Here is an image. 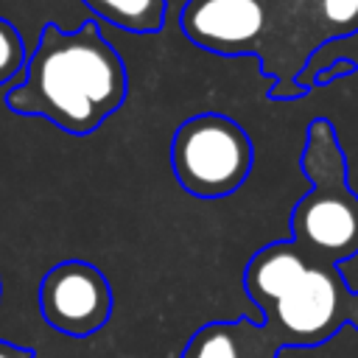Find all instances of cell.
Returning a JSON list of instances; mask_svg holds the SVG:
<instances>
[{"mask_svg":"<svg viewBox=\"0 0 358 358\" xmlns=\"http://www.w3.org/2000/svg\"><path fill=\"white\" fill-rule=\"evenodd\" d=\"M185 39L215 56H252L271 101H299L296 73L330 42L358 34V0H187Z\"/></svg>","mask_w":358,"mask_h":358,"instance_id":"cell-1","label":"cell"},{"mask_svg":"<svg viewBox=\"0 0 358 358\" xmlns=\"http://www.w3.org/2000/svg\"><path fill=\"white\" fill-rule=\"evenodd\" d=\"M126 95V64L95 20H84L76 31L45 22L25 62L22 81L6 92V106L84 137L101 129L123 106Z\"/></svg>","mask_w":358,"mask_h":358,"instance_id":"cell-2","label":"cell"},{"mask_svg":"<svg viewBox=\"0 0 358 358\" xmlns=\"http://www.w3.org/2000/svg\"><path fill=\"white\" fill-rule=\"evenodd\" d=\"M243 288L280 352L319 347L347 324L358 333V291L347 285L338 266L291 241L257 249L243 268Z\"/></svg>","mask_w":358,"mask_h":358,"instance_id":"cell-3","label":"cell"},{"mask_svg":"<svg viewBox=\"0 0 358 358\" xmlns=\"http://www.w3.org/2000/svg\"><path fill=\"white\" fill-rule=\"evenodd\" d=\"M299 168L310 190L291 210V243L324 263H344L358 255V193L350 187L347 159L330 117L308 126Z\"/></svg>","mask_w":358,"mask_h":358,"instance_id":"cell-4","label":"cell"},{"mask_svg":"<svg viewBox=\"0 0 358 358\" xmlns=\"http://www.w3.org/2000/svg\"><path fill=\"white\" fill-rule=\"evenodd\" d=\"M255 165L246 129L221 112H201L179 123L171 140V168L179 187L196 199H224L243 187Z\"/></svg>","mask_w":358,"mask_h":358,"instance_id":"cell-5","label":"cell"},{"mask_svg":"<svg viewBox=\"0 0 358 358\" xmlns=\"http://www.w3.org/2000/svg\"><path fill=\"white\" fill-rule=\"evenodd\" d=\"M112 305V285L106 274L90 260H62L42 277V319L48 322V327L70 338H87L106 327Z\"/></svg>","mask_w":358,"mask_h":358,"instance_id":"cell-6","label":"cell"},{"mask_svg":"<svg viewBox=\"0 0 358 358\" xmlns=\"http://www.w3.org/2000/svg\"><path fill=\"white\" fill-rule=\"evenodd\" d=\"M280 350L266 336L260 319L238 316L199 327L179 358H277Z\"/></svg>","mask_w":358,"mask_h":358,"instance_id":"cell-7","label":"cell"},{"mask_svg":"<svg viewBox=\"0 0 358 358\" xmlns=\"http://www.w3.org/2000/svg\"><path fill=\"white\" fill-rule=\"evenodd\" d=\"M98 20L129 34H157L165 25L168 0H81Z\"/></svg>","mask_w":358,"mask_h":358,"instance_id":"cell-8","label":"cell"},{"mask_svg":"<svg viewBox=\"0 0 358 358\" xmlns=\"http://www.w3.org/2000/svg\"><path fill=\"white\" fill-rule=\"evenodd\" d=\"M25 62H28V50L20 28L0 17V87L22 76Z\"/></svg>","mask_w":358,"mask_h":358,"instance_id":"cell-9","label":"cell"},{"mask_svg":"<svg viewBox=\"0 0 358 358\" xmlns=\"http://www.w3.org/2000/svg\"><path fill=\"white\" fill-rule=\"evenodd\" d=\"M355 70H358V62H352V59H333L330 64H324V67L316 73L313 90H316V87H327V84H333V81H338V78H347V76H352Z\"/></svg>","mask_w":358,"mask_h":358,"instance_id":"cell-10","label":"cell"},{"mask_svg":"<svg viewBox=\"0 0 358 358\" xmlns=\"http://www.w3.org/2000/svg\"><path fill=\"white\" fill-rule=\"evenodd\" d=\"M0 358H34V352L25 350V347H17V344L0 338Z\"/></svg>","mask_w":358,"mask_h":358,"instance_id":"cell-11","label":"cell"},{"mask_svg":"<svg viewBox=\"0 0 358 358\" xmlns=\"http://www.w3.org/2000/svg\"><path fill=\"white\" fill-rule=\"evenodd\" d=\"M0 294H3V285H0Z\"/></svg>","mask_w":358,"mask_h":358,"instance_id":"cell-12","label":"cell"}]
</instances>
